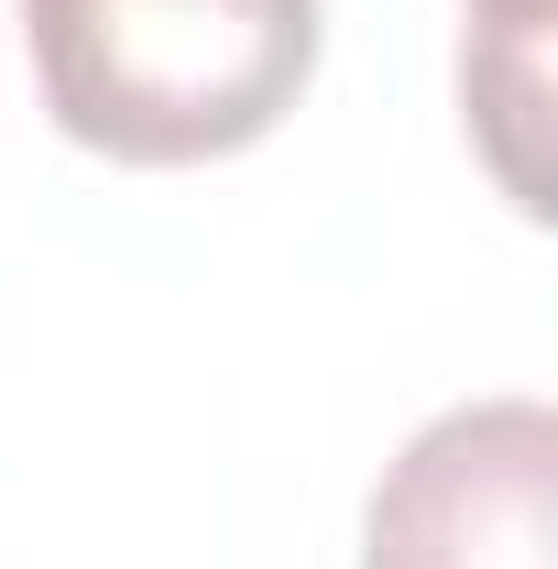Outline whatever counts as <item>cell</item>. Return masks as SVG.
<instances>
[{
    "label": "cell",
    "mask_w": 558,
    "mask_h": 569,
    "mask_svg": "<svg viewBox=\"0 0 558 569\" xmlns=\"http://www.w3.org/2000/svg\"><path fill=\"white\" fill-rule=\"evenodd\" d=\"M471 33H548V0H471Z\"/></svg>",
    "instance_id": "cell-3"
},
{
    "label": "cell",
    "mask_w": 558,
    "mask_h": 569,
    "mask_svg": "<svg viewBox=\"0 0 558 569\" xmlns=\"http://www.w3.org/2000/svg\"><path fill=\"white\" fill-rule=\"evenodd\" d=\"M56 132L110 164L252 153L318 77V0H22Z\"/></svg>",
    "instance_id": "cell-1"
},
{
    "label": "cell",
    "mask_w": 558,
    "mask_h": 569,
    "mask_svg": "<svg viewBox=\"0 0 558 569\" xmlns=\"http://www.w3.org/2000/svg\"><path fill=\"white\" fill-rule=\"evenodd\" d=\"M361 569H558V417L537 395L427 417L372 482Z\"/></svg>",
    "instance_id": "cell-2"
}]
</instances>
